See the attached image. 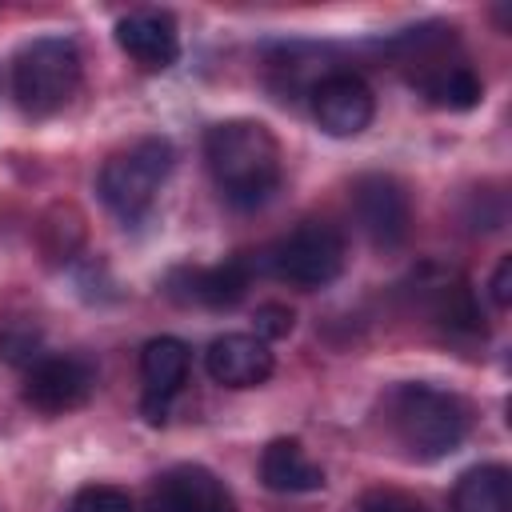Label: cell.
Here are the masks:
<instances>
[{
    "mask_svg": "<svg viewBox=\"0 0 512 512\" xmlns=\"http://www.w3.org/2000/svg\"><path fill=\"white\" fill-rule=\"evenodd\" d=\"M204 164L232 208L264 204L284 176L280 144L260 120H220L204 132Z\"/></svg>",
    "mask_w": 512,
    "mask_h": 512,
    "instance_id": "obj_1",
    "label": "cell"
},
{
    "mask_svg": "<svg viewBox=\"0 0 512 512\" xmlns=\"http://www.w3.org/2000/svg\"><path fill=\"white\" fill-rule=\"evenodd\" d=\"M384 420H388L396 444L412 460H440L464 444V436L472 428V408L452 388L408 380L388 392Z\"/></svg>",
    "mask_w": 512,
    "mask_h": 512,
    "instance_id": "obj_2",
    "label": "cell"
},
{
    "mask_svg": "<svg viewBox=\"0 0 512 512\" xmlns=\"http://www.w3.org/2000/svg\"><path fill=\"white\" fill-rule=\"evenodd\" d=\"M80 48L68 36H36L12 56V96L32 120L56 116L80 88Z\"/></svg>",
    "mask_w": 512,
    "mask_h": 512,
    "instance_id": "obj_3",
    "label": "cell"
},
{
    "mask_svg": "<svg viewBox=\"0 0 512 512\" xmlns=\"http://www.w3.org/2000/svg\"><path fill=\"white\" fill-rule=\"evenodd\" d=\"M172 160H176V152H172V144L164 136H140L136 144H128V148H120L116 156L104 160V168H100V200L124 224H136L156 204V192L168 180Z\"/></svg>",
    "mask_w": 512,
    "mask_h": 512,
    "instance_id": "obj_4",
    "label": "cell"
},
{
    "mask_svg": "<svg viewBox=\"0 0 512 512\" xmlns=\"http://www.w3.org/2000/svg\"><path fill=\"white\" fill-rule=\"evenodd\" d=\"M344 256H348V244H344V236H340L336 224H328V220H304V224H296L292 232H284L264 252V268L276 280L292 284V288L316 292V288H328L344 272Z\"/></svg>",
    "mask_w": 512,
    "mask_h": 512,
    "instance_id": "obj_5",
    "label": "cell"
},
{
    "mask_svg": "<svg viewBox=\"0 0 512 512\" xmlns=\"http://www.w3.org/2000/svg\"><path fill=\"white\" fill-rule=\"evenodd\" d=\"M96 392V368L84 356H40L24 372V400L44 416H64L72 408H84Z\"/></svg>",
    "mask_w": 512,
    "mask_h": 512,
    "instance_id": "obj_6",
    "label": "cell"
},
{
    "mask_svg": "<svg viewBox=\"0 0 512 512\" xmlns=\"http://www.w3.org/2000/svg\"><path fill=\"white\" fill-rule=\"evenodd\" d=\"M312 116L328 136H360L376 116V96L364 76L332 68L312 84Z\"/></svg>",
    "mask_w": 512,
    "mask_h": 512,
    "instance_id": "obj_7",
    "label": "cell"
},
{
    "mask_svg": "<svg viewBox=\"0 0 512 512\" xmlns=\"http://www.w3.org/2000/svg\"><path fill=\"white\" fill-rule=\"evenodd\" d=\"M352 212L376 248H396L408 236V220H412L408 192L400 188V180H392L384 172L360 176L352 184Z\"/></svg>",
    "mask_w": 512,
    "mask_h": 512,
    "instance_id": "obj_8",
    "label": "cell"
},
{
    "mask_svg": "<svg viewBox=\"0 0 512 512\" xmlns=\"http://www.w3.org/2000/svg\"><path fill=\"white\" fill-rule=\"evenodd\" d=\"M148 512H236V500L212 468L176 464L152 480Z\"/></svg>",
    "mask_w": 512,
    "mask_h": 512,
    "instance_id": "obj_9",
    "label": "cell"
},
{
    "mask_svg": "<svg viewBox=\"0 0 512 512\" xmlns=\"http://www.w3.org/2000/svg\"><path fill=\"white\" fill-rule=\"evenodd\" d=\"M188 364L192 352L180 336H152L140 348V384H144V416L152 424H160L172 408V400L180 396V388L188 384Z\"/></svg>",
    "mask_w": 512,
    "mask_h": 512,
    "instance_id": "obj_10",
    "label": "cell"
},
{
    "mask_svg": "<svg viewBox=\"0 0 512 512\" xmlns=\"http://www.w3.org/2000/svg\"><path fill=\"white\" fill-rule=\"evenodd\" d=\"M272 348L256 332H224L208 344L204 368L224 388H256L272 376Z\"/></svg>",
    "mask_w": 512,
    "mask_h": 512,
    "instance_id": "obj_11",
    "label": "cell"
},
{
    "mask_svg": "<svg viewBox=\"0 0 512 512\" xmlns=\"http://www.w3.org/2000/svg\"><path fill=\"white\" fill-rule=\"evenodd\" d=\"M116 44L148 72H164L180 56V32L176 20L160 8H140L116 20Z\"/></svg>",
    "mask_w": 512,
    "mask_h": 512,
    "instance_id": "obj_12",
    "label": "cell"
},
{
    "mask_svg": "<svg viewBox=\"0 0 512 512\" xmlns=\"http://www.w3.org/2000/svg\"><path fill=\"white\" fill-rule=\"evenodd\" d=\"M252 268L248 260H224L212 268H176L168 276V292L180 304H200V308H236L248 292Z\"/></svg>",
    "mask_w": 512,
    "mask_h": 512,
    "instance_id": "obj_13",
    "label": "cell"
},
{
    "mask_svg": "<svg viewBox=\"0 0 512 512\" xmlns=\"http://www.w3.org/2000/svg\"><path fill=\"white\" fill-rule=\"evenodd\" d=\"M416 296L424 300V308L432 312V320L448 332H480V304L472 296V288L464 284V276H456L452 268H436L424 264L416 276Z\"/></svg>",
    "mask_w": 512,
    "mask_h": 512,
    "instance_id": "obj_14",
    "label": "cell"
},
{
    "mask_svg": "<svg viewBox=\"0 0 512 512\" xmlns=\"http://www.w3.org/2000/svg\"><path fill=\"white\" fill-rule=\"evenodd\" d=\"M260 480L272 492L296 496V492H316L324 488V468L304 452L300 440H272L260 452Z\"/></svg>",
    "mask_w": 512,
    "mask_h": 512,
    "instance_id": "obj_15",
    "label": "cell"
},
{
    "mask_svg": "<svg viewBox=\"0 0 512 512\" xmlns=\"http://www.w3.org/2000/svg\"><path fill=\"white\" fill-rule=\"evenodd\" d=\"M452 512H512V472L504 464H476L452 488Z\"/></svg>",
    "mask_w": 512,
    "mask_h": 512,
    "instance_id": "obj_16",
    "label": "cell"
},
{
    "mask_svg": "<svg viewBox=\"0 0 512 512\" xmlns=\"http://www.w3.org/2000/svg\"><path fill=\"white\" fill-rule=\"evenodd\" d=\"M40 356H44L40 352V336L32 328H8V332H0V360H8V364H16V368L28 372Z\"/></svg>",
    "mask_w": 512,
    "mask_h": 512,
    "instance_id": "obj_17",
    "label": "cell"
},
{
    "mask_svg": "<svg viewBox=\"0 0 512 512\" xmlns=\"http://www.w3.org/2000/svg\"><path fill=\"white\" fill-rule=\"evenodd\" d=\"M68 512H132V500H128V492H120L112 484H92V488L76 492Z\"/></svg>",
    "mask_w": 512,
    "mask_h": 512,
    "instance_id": "obj_18",
    "label": "cell"
},
{
    "mask_svg": "<svg viewBox=\"0 0 512 512\" xmlns=\"http://www.w3.org/2000/svg\"><path fill=\"white\" fill-rule=\"evenodd\" d=\"M360 512H428L416 496L408 492H396V488H372L364 500H360Z\"/></svg>",
    "mask_w": 512,
    "mask_h": 512,
    "instance_id": "obj_19",
    "label": "cell"
},
{
    "mask_svg": "<svg viewBox=\"0 0 512 512\" xmlns=\"http://www.w3.org/2000/svg\"><path fill=\"white\" fill-rule=\"evenodd\" d=\"M292 324H296V316L288 304H260L256 308V336L260 340H280L292 332Z\"/></svg>",
    "mask_w": 512,
    "mask_h": 512,
    "instance_id": "obj_20",
    "label": "cell"
},
{
    "mask_svg": "<svg viewBox=\"0 0 512 512\" xmlns=\"http://www.w3.org/2000/svg\"><path fill=\"white\" fill-rule=\"evenodd\" d=\"M488 288H492L496 308H508V304H512V256H500V264H496Z\"/></svg>",
    "mask_w": 512,
    "mask_h": 512,
    "instance_id": "obj_21",
    "label": "cell"
}]
</instances>
